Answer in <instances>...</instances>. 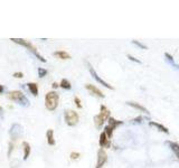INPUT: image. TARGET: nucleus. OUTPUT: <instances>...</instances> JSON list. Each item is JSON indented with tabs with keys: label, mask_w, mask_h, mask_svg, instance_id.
I'll list each match as a JSON object with an SVG mask.
<instances>
[{
	"label": "nucleus",
	"mask_w": 179,
	"mask_h": 168,
	"mask_svg": "<svg viewBox=\"0 0 179 168\" xmlns=\"http://www.w3.org/2000/svg\"><path fill=\"white\" fill-rule=\"evenodd\" d=\"M164 57H166V61L170 63V64H171V65L174 66L175 69H179V65H177V64L175 63V61H174V57H172V55H170L169 53H167V52H166V53H164Z\"/></svg>",
	"instance_id": "20"
},
{
	"label": "nucleus",
	"mask_w": 179,
	"mask_h": 168,
	"mask_svg": "<svg viewBox=\"0 0 179 168\" xmlns=\"http://www.w3.org/2000/svg\"><path fill=\"white\" fill-rule=\"evenodd\" d=\"M86 65H88V71H90V73H91L92 77H93V79H94V80L96 81L98 83H100L101 85H103L104 88L109 89V90H113V89H114L113 86H112V85H110V84L108 83V82H105L104 80H102V79H101V77L99 76V74L95 72L94 67H93V66H92L91 64H90V63L86 62Z\"/></svg>",
	"instance_id": "7"
},
{
	"label": "nucleus",
	"mask_w": 179,
	"mask_h": 168,
	"mask_svg": "<svg viewBox=\"0 0 179 168\" xmlns=\"http://www.w3.org/2000/svg\"><path fill=\"white\" fill-rule=\"evenodd\" d=\"M99 145L101 148H110L111 147V140L108 138V136L104 131L101 132V135H100V140H99Z\"/></svg>",
	"instance_id": "11"
},
{
	"label": "nucleus",
	"mask_w": 179,
	"mask_h": 168,
	"mask_svg": "<svg viewBox=\"0 0 179 168\" xmlns=\"http://www.w3.org/2000/svg\"><path fill=\"white\" fill-rule=\"evenodd\" d=\"M106 161H108V153L103 148H100L98 151V160H96L95 168H103V166L106 164Z\"/></svg>",
	"instance_id": "8"
},
{
	"label": "nucleus",
	"mask_w": 179,
	"mask_h": 168,
	"mask_svg": "<svg viewBox=\"0 0 179 168\" xmlns=\"http://www.w3.org/2000/svg\"><path fill=\"white\" fill-rule=\"evenodd\" d=\"M46 138H47V143L49 146H54L56 141H55L54 138V130L53 129H48L47 132H46Z\"/></svg>",
	"instance_id": "15"
},
{
	"label": "nucleus",
	"mask_w": 179,
	"mask_h": 168,
	"mask_svg": "<svg viewBox=\"0 0 179 168\" xmlns=\"http://www.w3.org/2000/svg\"><path fill=\"white\" fill-rule=\"evenodd\" d=\"M11 42H14V43H16V44H18L20 45V46H24V47H26L27 49L29 52H31L35 56H36L37 59H39L41 63H46V59L41 56V55L38 53V51H37V48L34 46L30 42H28V40H26V39H22V38H10Z\"/></svg>",
	"instance_id": "4"
},
{
	"label": "nucleus",
	"mask_w": 179,
	"mask_h": 168,
	"mask_svg": "<svg viewBox=\"0 0 179 168\" xmlns=\"http://www.w3.org/2000/svg\"><path fill=\"white\" fill-rule=\"evenodd\" d=\"M59 94L56 91H49L45 95V106L49 111H55L58 106Z\"/></svg>",
	"instance_id": "3"
},
{
	"label": "nucleus",
	"mask_w": 179,
	"mask_h": 168,
	"mask_svg": "<svg viewBox=\"0 0 179 168\" xmlns=\"http://www.w3.org/2000/svg\"><path fill=\"white\" fill-rule=\"evenodd\" d=\"M64 119H65V122L67 126L70 127H74L78 123V120H80V116L77 113L76 111L74 110H66L65 113H64Z\"/></svg>",
	"instance_id": "6"
},
{
	"label": "nucleus",
	"mask_w": 179,
	"mask_h": 168,
	"mask_svg": "<svg viewBox=\"0 0 179 168\" xmlns=\"http://www.w3.org/2000/svg\"><path fill=\"white\" fill-rule=\"evenodd\" d=\"M53 55L59 59H71V55L65 51H56L53 53Z\"/></svg>",
	"instance_id": "14"
},
{
	"label": "nucleus",
	"mask_w": 179,
	"mask_h": 168,
	"mask_svg": "<svg viewBox=\"0 0 179 168\" xmlns=\"http://www.w3.org/2000/svg\"><path fill=\"white\" fill-rule=\"evenodd\" d=\"M110 114H111V111H110V110L108 109L104 104H102V106H100V113L96 114V116H94V118H93V121H94L95 127H96L98 129L102 128L104 122L109 120Z\"/></svg>",
	"instance_id": "2"
},
{
	"label": "nucleus",
	"mask_w": 179,
	"mask_h": 168,
	"mask_svg": "<svg viewBox=\"0 0 179 168\" xmlns=\"http://www.w3.org/2000/svg\"><path fill=\"white\" fill-rule=\"evenodd\" d=\"M149 126H150V127H154L156 129H158L159 131L164 132V133H167V135L169 133L168 128H166L164 124L158 123V122H156V121H149Z\"/></svg>",
	"instance_id": "12"
},
{
	"label": "nucleus",
	"mask_w": 179,
	"mask_h": 168,
	"mask_svg": "<svg viewBox=\"0 0 179 168\" xmlns=\"http://www.w3.org/2000/svg\"><path fill=\"white\" fill-rule=\"evenodd\" d=\"M142 120H143L142 117H138V118H135V119H133L132 122H133V123H139V122H142Z\"/></svg>",
	"instance_id": "27"
},
{
	"label": "nucleus",
	"mask_w": 179,
	"mask_h": 168,
	"mask_svg": "<svg viewBox=\"0 0 179 168\" xmlns=\"http://www.w3.org/2000/svg\"><path fill=\"white\" fill-rule=\"evenodd\" d=\"M4 86H2V85H1V84H0V94H1V93H2V92H4Z\"/></svg>",
	"instance_id": "29"
},
{
	"label": "nucleus",
	"mask_w": 179,
	"mask_h": 168,
	"mask_svg": "<svg viewBox=\"0 0 179 168\" xmlns=\"http://www.w3.org/2000/svg\"><path fill=\"white\" fill-rule=\"evenodd\" d=\"M47 69H43V67H38V76L39 77H44L45 75H47Z\"/></svg>",
	"instance_id": "22"
},
{
	"label": "nucleus",
	"mask_w": 179,
	"mask_h": 168,
	"mask_svg": "<svg viewBox=\"0 0 179 168\" xmlns=\"http://www.w3.org/2000/svg\"><path fill=\"white\" fill-rule=\"evenodd\" d=\"M12 76L15 77V79H22L24 77V73H22V72H15V73L12 74Z\"/></svg>",
	"instance_id": "26"
},
{
	"label": "nucleus",
	"mask_w": 179,
	"mask_h": 168,
	"mask_svg": "<svg viewBox=\"0 0 179 168\" xmlns=\"http://www.w3.org/2000/svg\"><path fill=\"white\" fill-rule=\"evenodd\" d=\"M22 132H24V130H22V126L18 123H14L12 126H11L9 133H10V137L12 140H17L19 137H22Z\"/></svg>",
	"instance_id": "9"
},
{
	"label": "nucleus",
	"mask_w": 179,
	"mask_h": 168,
	"mask_svg": "<svg viewBox=\"0 0 179 168\" xmlns=\"http://www.w3.org/2000/svg\"><path fill=\"white\" fill-rule=\"evenodd\" d=\"M166 143H168L169 147H170V149L174 151V153L176 155V157L178 158V160H179V143H176V141H167Z\"/></svg>",
	"instance_id": "16"
},
{
	"label": "nucleus",
	"mask_w": 179,
	"mask_h": 168,
	"mask_svg": "<svg viewBox=\"0 0 179 168\" xmlns=\"http://www.w3.org/2000/svg\"><path fill=\"white\" fill-rule=\"evenodd\" d=\"M59 86V84L58 83H56V82H54V83L51 84V88L53 89H57Z\"/></svg>",
	"instance_id": "28"
},
{
	"label": "nucleus",
	"mask_w": 179,
	"mask_h": 168,
	"mask_svg": "<svg viewBox=\"0 0 179 168\" xmlns=\"http://www.w3.org/2000/svg\"><path fill=\"white\" fill-rule=\"evenodd\" d=\"M7 98L9 100H11V101L16 102L17 104H19V106H24V108H27V106H29V100L27 99V96L22 91H18V90H14V91L8 92Z\"/></svg>",
	"instance_id": "1"
},
{
	"label": "nucleus",
	"mask_w": 179,
	"mask_h": 168,
	"mask_svg": "<svg viewBox=\"0 0 179 168\" xmlns=\"http://www.w3.org/2000/svg\"><path fill=\"white\" fill-rule=\"evenodd\" d=\"M70 157L72 160H76V159H78V158L81 157V153H76V151H73V153H71Z\"/></svg>",
	"instance_id": "23"
},
{
	"label": "nucleus",
	"mask_w": 179,
	"mask_h": 168,
	"mask_svg": "<svg viewBox=\"0 0 179 168\" xmlns=\"http://www.w3.org/2000/svg\"><path fill=\"white\" fill-rule=\"evenodd\" d=\"M85 89H86V90L90 92V94H92L93 96H96V98H101V99L105 98V95L103 94V92L101 91L100 89L96 88L95 85H93V84H86V85H85Z\"/></svg>",
	"instance_id": "10"
},
{
	"label": "nucleus",
	"mask_w": 179,
	"mask_h": 168,
	"mask_svg": "<svg viewBox=\"0 0 179 168\" xmlns=\"http://www.w3.org/2000/svg\"><path fill=\"white\" fill-rule=\"evenodd\" d=\"M127 57H128V59H130V61H132V62L137 63V64H141V61H140V59H135V57H133V56H131V55H130V54L127 55Z\"/></svg>",
	"instance_id": "25"
},
{
	"label": "nucleus",
	"mask_w": 179,
	"mask_h": 168,
	"mask_svg": "<svg viewBox=\"0 0 179 168\" xmlns=\"http://www.w3.org/2000/svg\"><path fill=\"white\" fill-rule=\"evenodd\" d=\"M121 124H123V121L117 120V119H114V118H112V117L109 118V120H108V126L104 127V132L106 133L108 138L111 139V137H112V135H113V131L119 127V126H121Z\"/></svg>",
	"instance_id": "5"
},
{
	"label": "nucleus",
	"mask_w": 179,
	"mask_h": 168,
	"mask_svg": "<svg viewBox=\"0 0 179 168\" xmlns=\"http://www.w3.org/2000/svg\"><path fill=\"white\" fill-rule=\"evenodd\" d=\"M22 148H24V160H26L27 158L29 157L30 151H31V149H30V145L27 143V141H24V143H22Z\"/></svg>",
	"instance_id": "17"
},
{
	"label": "nucleus",
	"mask_w": 179,
	"mask_h": 168,
	"mask_svg": "<svg viewBox=\"0 0 179 168\" xmlns=\"http://www.w3.org/2000/svg\"><path fill=\"white\" fill-rule=\"evenodd\" d=\"M127 104H128L129 106L134 108L135 110H139V111H141V112H143V113L149 114V110L147 109V108H144L143 106H141V104H139V103H137V102H127Z\"/></svg>",
	"instance_id": "13"
},
{
	"label": "nucleus",
	"mask_w": 179,
	"mask_h": 168,
	"mask_svg": "<svg viewBox=\"0 0 179 168\" xmlns=\"http://www.w3.org/2000/svg\"><path fill=\"white\" fill-rule=\"evenodd\" d=\"M132 44L135 45V46H138L139 48H142V49H148V47H147L146 45L142 44V43H140V42H138V40H132Z\"/></svg>",
	"instance_id": "21"
},
{
	"label": "nucleus",
	"mask_w": 179,
	"mask_h": 168,
	"mask_svg": "<svg viewBox=\"0 0 179 168\" xmlns=\"http://www.w3.org/2000/svg\"><path fill=\"white\" fill-rule=\"evenodd\" d=\"M74 102H75V106H76L78 109H82V108H83L82 102H81V99L78 96H75V98H74Z\"/></svg>",
	"instance_id": "24"
},
{
	"label": "nucleus",
	"mask_w": 179,
	"mask_h": 168,
	"mask_svg": "<svg viewBox=\"0 0 179 168\" xmlns=\"http://www.w3.org/2000/svg\"><path fill=\"white\" fill-rule=\"evenodd\" d=\"M2 113V108H1V106H0V114Z\"/></svg>",
	"instance_id": "30"
},
{
	"label": "nucleus",
	"mask_w": 179,
	"mask_h": 168,
	"mask_svg": "<svg viewBox=\"0 0 179 168\" xmlns=\"http://www.w3.org/2000/svg\"><path fill=\"white\" fill-rule=\"evenodd\" d=\"M27 86H28V90H29L30 93H31L34 96H37V95H38V85H37L36 83H34V82L28 83Z\"/></svg>",
	"instance_id": "18"
},
{
	"label": "nucleus",
	"mask_w": 179,
	"mask_h": 168,
	"mask_svg": "<svg viewBox=\"0 0 179 168\" xmlns=\"http://www.w3.org/2000/svg\"><path fill=\"white\" fill-rule=\"evenodd\" d=\"M59 88L64 89V90H71L72 89V84L68 80H66V79H63L61 81V83H59Z\"/></svg>",
	"instance_id": "19"
}]
</instances>
